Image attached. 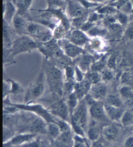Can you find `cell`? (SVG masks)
Listing matches in <instances>:
<instances>
[{
    "label": "cell",
    "instance_id": "484cf974",
    "mask_svg": "<svg viewBox=\"0 0 133 147\" xmlns=\"http://www.w3.org/2000/svg\"><path fill=\"white\" fill-rule=\"evenodd\" d=\"M105 104L110 106L123 107V99L120 95L115 94H108L105 98Z\"/></svg>",
    "mask_w": 133,
    "mask_h": 147
},
{
    "label": "cell",
    "instance_id": "ab89813d",
    "mask_svg": "<svg viewBox=\"0 0 133 147\" xmlns=\"http://www.w3.org/2000/svg\"><path fill=\"white\" fill-rule=\"evenodd\" d=\"M101 15H107V16H112L115 15L117 13V10L112 6H105L102 8L99 9L97 11Z\"/></svg>",
    "mask_w": 133,
    "mask_h": 147
},
{
    "label": "cell",
    "instance_id": "6da1fadb",
    "mask_svg": "<svg viewBox=\"0 0 133 147\" xmlns=\"http://www.w3.org/2000/svg\"><path fill=\"white\" fill-rule=\"evenodd\" d=\"M42 65L44 67L46 83L50 91L56 96L62 97L64 96V85L65 82L63 70L46 59L44 60Z\"/></svg>",
    "mask_w": 133,
    "mask_h": 147
},
{
    "label": "cell",
    "instance_id": "8d00e7d4",
    "mask_svg": "<svg viewBox=\"0 0 133 147\" xmlns=\"http://www.w3.org/2000/svg\"><path fill=\"white\" fill-rule=\"evenodd\" d=\"M116 19L117 22L120 24L121 26H125L129 23V17L127 14L123 13L122 11L117 12V13L114 15Z\"/></svg>",
    "mask_w": 133,
    "mask_h": 147
},
{
    "label": "cell",
    "instance_id": "4dcf8cb0",
    "mask_svg": "<svg viewBox=\"0 0 133 147\" xmlns=\"http://www.w3.org/2000/svg\"><path fill=\"white\" fill-rule=\"evenodd\" d=\"M120 122L124 126H132L133 125V109L125 110Z\"/></svg>",
    "mask_w": 133,
    "mask_h": 147
},
{
    "label": "cell",
    "instance_id": "5bb4252c",
    "mask_svg": "<svg viewBox=\"0 0 133 147\" xmlns=\"http://www.w3.org/2000/svg\"><path fill=\"white\" fill-rule=\"evenodd\" d=\"M18 13L16 4L11 0H7L3 4V20L9 24H12L14 17Z\"/></svg>",
    "mask_w": 133,
    "mask_h": 147
},
{
    "label": "cell",
    "instance_id": "681fc988",
    "mask_svg": "<svg viewBox=\"0 0 133 147\" xmlns=\"http://www.w3.org/2000/svg\"><path fill=\"white\" fill-rule=\"evenodd\" d=\"M124 147H133V134L129 135L125 138L124 143Z\"/></svg>",
    "mask_w": 133,
    "mask_h": 147
},
{
    "label": "cell",
    "instance_id": "e575fe53",
    "mask_svg": "<svg viewBox=\"0 0 133 147\" xmlns=\"http://www.w3.org/2000/svg\"><path fill=\"white\" fill-rule=\"evenodd\" d=\"M85 78L89 81L92 85H94L96 84V83L102 82L101 73L98 72L90 71V72L86 74Z\"/></svg>",
    "mask_w": 133,
    "mask_h": 147
},
{
    "label": "cell",
    "instance_id": "4fadbf2b",
    "mask_svg": "<svg viewBox=\"0 0 133 147\" xmlns=\"http://www.w3.org/2000/svg\"><path fill=\"white\" fill-rule=\"evenodd\" d=\"M103 127L101 124L91 119L86 131L87 138L92 142L99 140L100 136L102 135Z\"/></svg>",
    "mask_w": 133,
    "mask_h": 147
},
{
    "label": "cell",
    "instance_id": "ffe728a7",
    "mask_svg": "<svg viewBox=\"0 0 133 147\" xmlns=\"http://www.w3.org/2000/svg\"><path fill=\"white\" fill-rule=\"evenodd\" d=\"M120 134V129L117 126L112 124H105L103 127L102 136L108 141H114Z\"/></svg>",
    "mask_w": 133,
    "mask_h": 147
},
{
    "label": "cell",
    "instance_id": "7402d4cb",
    "mask_svg": "<svg viewBox=\"0 0 133 147\" xmlns=\"http://www.w3.org/2000/svg\"><path fill=\"white\" fill-rule=\"evenodd\" d=\"M13 29L10 27V24L3 20V48H11L13 41L16 37H13Z\"/></svg>",
    "mask_w": 133,
    "mask_h": 147
},
{
    "label": "cell",
    "instance_id": "d6986e66",
    "mask_svg": "<svg viewBox=\"0 0 133 147\" xmlns=\"http://www.w3.org/2000/svg\"><path fill=\"white\" fill-rule=\"evenodd\" d=\"M105 104L106 114L110 122H120L125 110L123 107H115Z\"/></svg>",
    "mask_w": 133,
    "mask_h": 147
},
{
    "label": "cell",
    "instance_id": "f907efd6",
    "mask_svg": "<svg viewBox=\"0 0 133 147\" xmlns=\"http://www.w3.org/2000/svg\"><path fill=\"white\" fill-rule=\"evenodd\" d=\"M91 147H105L104 144L102 141L99 140L93 141L92 143V145H91Z\"/></svg>",
    "mask_w": 133,
    "mask_h": 147
},
{
    "label": "cell",
    "instance_id": "30bf717a",
    "mask_svg": "<svg viewBox=\"0 0 133 147\" xmlns=\"http://www.w3.org/2000/svg\"><path fill=\"white\" fill-rule=\"evenodd\" d=\"M68 39L71 42L80 47H84L87 45L91 40V38L87 33L84 32L79 29H73L70 33Z\"/></svg>",
    "mask_w": 133,
    "mask_h": 147
},
{
    "label": "cell",
    "instance_id": "db71d44e",
    "mask_svg": "<svg viewBox=\"0 0 133 147\" xmlns=\"http://www.w3.org/2000/svg\"><path fill=\"white\" fill-rule=\"evenodd\" d=\"M110 147H118V146H117L116 145H112V146H110Z\"/></svg>",
    "mask_w": 133,
    "mask_h": 147
},
{
    "label": "cell",
    "instance_id": "bcb514c9",
    "mask_svg": "<svg viewBox=\"0 0 133 147\" xmlns=\"http://www.w3.org/2000/svg\"><path fill=\"white\" fill-rule=\"evenodd\" d=\"M103 15L99 14L98 12H94V13H90V14H88V20L90 22H92L93 23H95L96 22L99 20L101 18Z\"/></svg>",
    "mask_w": 133,
    "mask_h": 147
},
{
    "label": "cell",
    "instance_id": "ba28073f",
    "mask_svg": "<svg viewBox=\"0 0 133 147\" xmlns=\"http://www.w3.org/2000/svg\"><path fill=\"white\" fill-rule=\"evenodd\" d=\"M48 109L55 118L70 122V111L64 99L60 98L55 100V102H54Z\"/></svg>",
    "mask_w": 133,
    "mask_h": 147
},
{
    "label": "cell",
    "instance_id": "603a6c76",
    "mask_svg": "<svg viewBox=\"0 0 133 147\" xmlns=\"http://www.w3.org/2000/svg\"><path fill=\"white\" fill-rule=\"evenodd\" d=\"M47 134L53 140H55L61 134V129L56 122L47 123Z\"/></svg>",
    "mask_w": 133,
    "mask_h": 147
},
{
    "label": "cell",
    "instance_id": "ac0fdd59",
    "mask_svg": "<svg viewBox=\"0 0 133 147\" xmlns=\"http://www.w3.org/2000/svg\"><path fill=\"white\" fill-rule=\"evenodd\" d=\"M92 85L89 81L85 78V80L82 82L75 83L73 92L77 96L79 100H81L85 98L88 94Z\"/></svg>",
    "mask_w": 133,
    "mask_h": 147
},
{
    "label": "cell",
    "instance_id": "836d02e7",
    "mask_svg": "<svg viewBox=\"0 0 133 147\" xmlns=\"http://www.w3.org/2000/svg\"><path fill=\"white\" fill-rule=\"evenodd\" d=\"M100 73L101 76V80L103 82L107 83L108 82H111V81L114 80L115 76L114 70L110 69V68L107 67Z\"/></svg>",
    "mask_w": 133,
    "mask_h": 147
},
{
    "label": "cell",
    "instance_id": "f35d334b",
    "mask_svg": "<svg viewBox=\"0 0 133 147\" xmlns=\"http://www.w3.org/2000/svg\"><path fill=\"white\" fill-rule=\"evenodd\" d=\"M86 138H83L77 135H74L72 147H88Z\"/></svg>",
    "mask_w": 133,
    "mask_h": 147
},
{
    "label": "cell",
    "instance_id": "7dc6e473",
    "mask_svg": "<svg viewBox=\"0 0 133 147\" xmlns=\"http://www.w3.org/2000/svg\"><path fill=\"white\" fill-rule=\"evenodd\" d=\"M95 23H93L92 22H90V21H86L85 23L83 24V26H81V30H82L85 33H88V31H89L90 29H92L93 27H94L95 25Z\"/></svg>",
    "mask_w": 133,
    "mask_h": 147
},
{
    "label": "cell",
    "instance_id": "ee69618b",
    "mask_svg": "<svg viewBox=\"0 0 133 147\" xmlns=\"http://www.w3.org/2000/svg\"><path fill=\"white\" fill-rule=\"evenodd\" d=\"M117 58L118 55L116 53H112L110 55L107 59V67L110 68V69L114 70L116 68V66Z\"/></svg>",
    "mask_w": 133,
    "mask_h": 147
},
{
    "label": "cell",
    "instance_id": "44dd1931",
    "mask_svg": "<svg viewBox=\"0 0 133 147\" xmlns=\"http://www.w3.org/2000/svg\"><path fill=\"white\" fill-rule=\"evenodd\" d=\"M29 132L35 134L47 133V122L40 117H36L29 124Z\"/></svg>",
    "mask_w": 133,
    "mask_h": 147
},
{
    "label": "cell",
    "instance_id": "d590c367",
    "mask_svg": "<svg viewBox=\"0 0 133 147\" xmlns=\"http://www.w3.org/2000/svg\"><path fill=\"white\" fill-rule=\"evenodd\" d=\"M103 38H92L88 45L90 46L93 50L99 51L104 48L105 43L102 40Z\"/></svg>",
    "mask_w": 133,
    "mask_h": 147
},
{
    "label": "cell",
    "instance_id": "e0dca14e",
    "mask_svg": "<svg viewBox=\"0 0 133 147\" xmlns=\"http://www.w3.org/2000/svg\"><path fill=\"white\" fill-rule=\"evenodd\" d=\"M28 22V19L23 16L16 14L13 19V22H12V25H13V28L17 35H27Z\"/></svg>",
    "mask_w": 133,
    "mask_h": 147
},
{
    "label": "cell",
    "instance_id": "277c9868",
    "mask_svg": "<svg viewBox=\"0 0 133 147\" xmlns=\"http://www.w3.org/2000/svg\"><path fill=\"white\" fill-rule=\"evenodd\" d=\"M40 45L29 35H17L11 49L13 55L16 57L22 53H31L38 50Z\"/></svg>",
    "mask_w": 133,
    "mask_h": 147
},
{
    "label": "cell",
    "instance_id": "83f0119b",
    "mask_svg": "<svg viewBox=\"0 0 133 147\" xmlns=\"http://www.w3.org/2000/svg\"><path fill=\"white\" fill-rule=\"evenodd\" d=\"M66 103H67L69 111H70V117L71 115H72L73 111H74L76 107L79 104V100L76 96V94L74 93V92H71L68 96H66Z\"/></svg>",
    "mask_w": 133,
    "mask_h": 147
},
{
    "label": "cell",
    "instance_id": "3957f363",
    "mask_svg": "<svg viewBox=\"0 0 133 147\" xmlns=\"http://www.w3.org/2000/svg\"><path fill=\"white\" fill-rule=\"evenodd\" d=\"M46 75L43 66L39 71L37 76L29 85L25 92L24 103L34 102L43 96L46 90Z\"/></svg>",
    "mask_w": 133,
    "mask_h": 147
},
{
    "label": "cell",
    "instance_id": "11a10c76",
    "mask_svg": "<svg viewBox=\"0 0 133 147\" xmlns=\"http://www.w3.org/2000/svg\"><path fill=\"white\" fill-rule=\"evenodd\" d=\"M66 1H69V0H66Z\"/></svg>",
    "mask_w": 133,
    "mask_h": 147
},
{
    "label": "cell",
    "instance_id": "d4e9b609",
    "mask_svg": "<svg viewBox=\"0 0 133 147\" xmlns=\"http://www.w3.org/2000/svg\"><path fill=\"white\" fill-rule=\"evenodd\" d=\"M107 29L104 27L95 26L87 33L90 38H103L107 34Z\"/></svg>",
    "mask_w": 133,
    "mask_h": 147
},
{
    "label": "cell",
    "instance_id": "7bdbcfd3",
    "mask_svg": "<svg viewBox=\"0 0 133 147\" xmlns=\"http://www.w3.org/2000/svg\"><path fill=\"white\" fill-rule=\"evenodd\" d=\"M15 136L14 132L11 130V128H9L7 126H3V143H5L11 140V139Z\"/></svg>",
    "mask_w": 133,
    "mask_h": 147
},
{
    "label": "cell",
    "instance_id": "d6a6232c",
    "mask_svg": "<svg viewBox=\"0 0 133 147\" xmlns=\"http://www.w3.org/2000/svg\"><path fill=\"white\" fill-rule=\"evenodd\" d=\"M3 65L4 66H7L13 65L16 63V61L14 60V57L12 53L11 48H3Z\"/></svg>",
    "mask_w": 133,
    "mask_h": 147
},
{
    "label": "cell",
    "instance_id": "5b68a950",
    "mask_svg": "<svg viewBox=\"0 0 133 147\" xmlns=\"http://www.w3.org/2000/svg\"><path fill=\"white\" fill-rule=\"evenodd\" d=\"M27 35H29L40 44H44L53 38V31L37 22L29 20Z\"/></svg>",
    "mask_w": 133,
    "mask_h": 147
},
{
    "label": "cell",
    "instance_id": "60d3db41",
    "mask_svg": "<svg viewBox=\"0 0 133 147\" xmlns=\"http://www.w3.org/2000/svg\"><path fill=\"white\" fill-rule=\"evenodd\" d=\"M77 1L87 10L94 8L99 5L97 2L91 1V0H77Z\"/></svg>",
    "mask_w": 133,
    "mask_h": 147
},
{
    "label": "cell",
    "instance_id": "1f68e13d",
    "mask_svg": "<svg viewBox=\"0 0 133 147\" xmlns=\"http://www.w3.org/2000/svg\"><path fill=\"white\" fill-rule=\"evenodd\" d=\"M63 71L65 82H75L74 65L68 66L63 70Z\"/></svg>",
    "mask_w": 133,
    "mask_h": 147
},
{
    "label": "cell",
    "instance_id": "f6af8a7d",
    "mask_svg": "<svg viewBox=\"0 0 133 147\" xmlns=\"http://www.w3.org/2000/svg\"><path fill=\"white\" fill-rule=\"evenodd\" d=\"M133 80V76L128 72H124L121 77V81L124 85H129V83L132 82Z\"/></svg>",
    "mask_w": 133,
    "mask_h": 147
},
{
    "label": "cell",
    "instance_id": "2e32d148",
    "mask_svg": "<svg viewBox=\"0 0 133 147\" xmlns=\"http://www.w3.org/2000/svg\"><path fill=\"white\" fill-rule=\"evenodd\" d=\"M94 61V58L92 55L84 53L75 59L74 65L77 66L84 72L87 74L90 71L91 67Z\"/></svg>",
    "mask_w": 133,
    "mask_h": 147
},
{
    "label": "cell",
    "instance_id": "52a82bcc",
    "mask_svg": "<svg viewBox=\"0 0 133 147\" xmlns=\"http://www.w3.org/2000/svg\"><path fill=\"white\" fill-rule=\"evenodd\" d=\"M89 107L85 98L79 100L72 115L70 117V122H73L81 126L87 131L89 124Z\"/></svg>",
    "mask_w": 133,
    "mask_h": 147
},
{
    "label": "cell",
    "instance_id": "4316f807",
    "mask_svg": "<svg viewBox=\"0 0 133 147\" xmlns=\"http://www.w3.org/2000/svg\"><path fill=\"white\" fill-rule=\"evenodd\" d=\"M68 31V29L66 28V27L61 22L53 29V38L56 39V40H61V39L63 38H66V35H67Z\"/></svg>",
    "mask_w": 133,
    "mask_h": 147
},
{
    "label": "cell",
    "instance_id": "9c48e42d",
    "mask_svg": "<svg viewBox=\"0 0 133 147\" xmlns=\"http://www.w3.org/2000/svg\"><path fill=\"white\" fill-rule=\"evenodd\" d=\"M58 42L64 53L71 60H75L83 53H85L83 47L72 43L68 38L61 39L58 40Z\"/></svg>",
    "mask_w": 133,
    "mask_h": 147
},
{
    "label": "cell",
    "instance_id": "f546056e",
    "mask_svg": "<svg viewBox=\"0 0 133 147\" xmlns=\"http://www.w3.org/2000/svg\"><path fill=\"white\" fill-rule=\"evenodd\" d=\"M107 59L106 57H101L97 60H95L94 62L91 67L90 71L93 72H101L103 70H104L106 68V66L107 64Z\"/></svg>",
    "mask_w": 133,
    "mask_h": 147
},
{
    "label": "cell",
    "instance_id": "cb8c5ba5",
    "mask_svg": "<svg viewBox=\"0 0 133 147\" xmlns=\"http://www.w3.org/2000/svg\"><path fill=\"white\" fill-rule=\"evenodd\" d=\"M5 80L8 81L10 85V94H19L26 92L24 88L21 84L11 78H7Z\"/></svg>",
    "mask_w": 133,
    "mask_h": 147
},
{
    "label": "cell",
    "instance_id": "b9f144b4",
    "mask_svg": "<svg viewBox=\"0 0 133 147\" xmlns=\"http://www.w3.org/2000/svg\"><path fill=\"white\" fill-rule=\"evenodd\" d=\"M75 67V80L76 82H81L85 80L86 76V73L79 68L77 66L74 65Z\"/></svg>",
    "mask_w": 133,
    "mask_h": 147
},
{
    "label": "cell",
    "instance_id": "74e56055",
    "mask_svg": "<svg viewBox=\"0 0 133 147\" xmlns=\"http://www.w3.org/2000/svg\"><path fill=\"white\" fill-rule=\"evenodd\" d=\"M88 16L79 17V18L71 19V20L70 21V25L71 26H73V28H74V29H80L81 26H83V24L85 23L86 21L88 20Z\"/></svg>",
    "mask_w": 133,
    "mask_h": 147
},
{
    "label": "cell",
    "instance_id": "816d5d0a",
    "mask_svg": "<svg viewBox=\"0 0 133 147\" xmlns=\"http://www.w3.org/2000/svg\"><path fill=\"white\" fill-rule=\"evenodd\" d=\"M51 147H67L64 145H63L60 143H58V141H56V140H53V143L52 144V146Z\"/></svg>",
    "mask_w": 133,
    "mask_h": 147
},
{
    "label": "cell",
    "instance_id": "8992f818",
    "mask_svg": "<svg viewBox=\"0 0 133 147\" xmlns=\"http://www.w3.org/2000/svg\"><path fill=\"white\" fill-rule=\"evenodd\" d=\"M85 99L89 107V113L91 119L101 124H107L110 122L106 114L105 104L102 101H95L88 94Z\"/></svg>",
    "mask_w": 133,
    "mask_h": 147
},
{
    "label": "cell",
    "instance_id": "7a4b0ae2",
    "mask_svg": "<svg viewBox=\"0 0 133 147\" xmlns=\"http://www.w3.org/2000/svg\"><path fill=\"white\" fill-rule=\"evenodd\" d=\"M3 104L5 106H13L18 110L31 112L34 115L44 120L47 123L49 122H56L55 117H54L48 108H46L42 104H36L34 102L30 103H13L10 101L9 96L3 99Z\"/></svg>",
    "mask_w": 133,
    "mask_h": 147
},
{
    "label": "cell",
    "instance_id": "9a60e30c",
    "mask_svg": "<svg viewBox=\"0 0 133 147\" xmlns=\"http://www.w3.org/2000/svg\"><path fill=\"white\" fill-rule=\"evenodd\" d=\"M37 134L31 133V132H24V133L15 135L11 140L5 142L9 143L11 146H22L29 143L35 139Z\"/></svg>",
    "mask_w": 133,
    "mask_h": 147
},
{
    "label": "cell",
    "instance_id": "f5cc1de1",
    "mask_svg": "<svg viewBox=\"0 0 133 147\" xmlns=\"http://www.w3.org/2000/svg\"><path fill=\"white\" fill-rule=\"evenodd\" d=\"M130 2V4H131L132 7V9H133V0H129Z\"/></svg>",
    "mask_w": 133,
    "mask_h": 147
},
{
    "label": "cell",
    "instance_id": "7c38bea8",
    "mask_svg": "<svg viewBox=\"0 0 133 147\" xmlns=\"http://www.w3.org/2000/svg\"><path fill=\"white\" fill-rule=\"evenodd\" d=\"M66 14L71 19L88 15L87 14V10L78 1L77 2H73L70 1V0L68 1V3L67 5Z\"/></svg>",
    "mask_w": 133,
    "mask_h": 147
},
{
    "label": "cell",
    "instance_id": "8fae6325",
    "mask_svg": "<svg viewBox=\"0 0 133 147\" xmlns=\"http://www.w3.org/2000/svg\"><path fill=\"white\" fill-rule=\"evenodd\" d=\"M90 96L95 101H103L108 95V87L105 83L101 82L92 85L88 93Z\"/></svg>",
    "mask_w": 133,
    "mask_h": 147
},
{
    "label": "cell",
    "instance_id": "f1b7e54d",
    "mask_svg": "<svg viewBox=\"0 0 133 147\" xmlns=\"http://www.w3.org/2000/svg\"><path fill=\"white\" fill-rule=\"evenodd\" d=\"M119 95L123 100L133 98V89L129 85H123L119 89Z\"/></svg>",
    "mask_w": 133,
    "mask_h": 147
},
{
    "label": "cell",
    "instance_id": "c3c4849f",
    "mask_svg": "<svg viewBox=\"0 0 133 147\" xmlns=\"http://www.w3.org/2000/svg\"><path fill=\"white\" fill-rule=\"evenodd\" d=\"M125 36L128 40H133V24H130L125 29Z\"/></svg>",
    "mask_w": 133,
    "mask_h": 147
}]
</instances>
